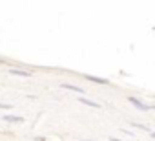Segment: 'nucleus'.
Returning <instances> with one entry per match:
<instances>
[{
  "label": "nucleus",
  "mask_w": 155,
  "mask_h": 141,
  "mask_svg": "<svg viewBox=\"0 0 155 141\" xmlns=\"http://www.w3.org/2000/svg\"><path fill=\"white\" fill-rule=\"evenodd\" d=\"M9 74L17 75V77H31V72H28V70H18V68H11Z\"/></svg>",
  "instance_id": "nucleus-2"
},
{
  "label": "nucleus",
  "mask_w": 155,
  "mask_h": 141,
  "mask_svg": "<svg viewBox=\"0 0 155 141\" xmlns=\"http://www.w3.org/2000/svg\"><path fill=\"white\" fill-rule=\"evenodd\" d=\"M60 88H64V90H71V92H77V94H84V88L75 86V84H68V83H62Z\"/></svg>",
  "instance_id": "nucleus-5"
},
{
  "label": "nucleus",
  "mask_w": 155,
  "mask_h": 141,
  "mask_svg": "<svg viewBox=\"0 0 155 141\" xmlns=\"http://www.w3.org/2000/svg\"><path fill=\"white\" fill-rule=\"evenodd\" d=\"M88 81H91V83H95V84H110V81L108 79H104V77H95V75H84Z\"/></svg>",
  "instance_id": "nucleus-3"
},
{
  "label": "nucleus",
  "mask_w": 155,
  "mask_h": 141,
  "mask_svg": "<svg viewBox=\"0 0 155 141\" xmlns=\"http://www.w3.org/2000/svg\"><path fill=\"white\" fill-rule=\"evenodd\" d=\"M2 119L6 121V123H22L24 121V117H20V115H11V114H6V115H2Z\"/></svg>",
  "instance_id": "nucleus-4"
},
{
  "label": "nucleus",
  "mask_w": 155,
  "mask_h": 141,
  "mask_svg": "<svg viewBox=\"0 0 155 141\" xmlns=\"http://www.w3.org/2000/svg\"><path fill=\"white\" fill-rule=\"evenodd\" d=\"M0 108H4V110H11L13 105H6V103H0Z\"/></svg>",
  "instance_id": "nucleus-8"
},
{
  "label": "nucleus",
  "mask_w": 155,
  "mask_h": 141,
  "mask_svg": "<svg viewBox=\"0 0 155 141\" xmlns=\"http://www.w3.org/2000/svg\"><path fill=\"white\" fill-rule=\"evenodd\" d=\"M128 101H130L135 108H139V110H142V112H148V110H153V108H155L153 105H146L144 101H140V99H139V97H135V95H130V97H128Z\"/></svg>",
  "instance_id": "nucleus-1"
},
{
  "label": "nucleus",
  "mask_w": 155,
  "mask_h": 141,
  "mask_svg": "<svg viewBox=\"0 0 155 141\" xmlns=\"http://www.w3.org/2000/svg\"><path fill=\"white\" fill-rule=\"evenodd\" d=\"M110 141H122V139H117V137H108Z\"/></svg>",
  "instance_id": "nucleus-9"
},
{
  "label": "nucleus",
  "mask_w": 155,
  "mask_h": 141,
  "mask_svg": "<svg viewBox=\"0 0 155 141\" xmlns=\"http://www.w3.org/2000/svg\"><path fill=\"white\" fill-rule=\"evenodd\" d=\"M131 126H135V128H140V130H146V132H150V126H148V125H140V123H131Z\"/></svg>",
  "instance_id": "nucleus-7"
},
{
  "label": "nucleus",
  "mask_w": 155,
  "mask_h": 141,
  "mask_svg": "<svg viewBox=\"0 0 155 141\" xmlns=\"http://www.w3.org/2000/svg\"><path fill=\"white\" fill-rule=\"evenodd\" d=\"M151 137H153V139H155V132H151Z\"/></svg>",
  "instance_id": "nucleus-10"
},
{
  "label": "nucleus",
  "mask_w": 155,
  "mask_h": 141,
  "mask_svg": "<svg viewBox=\"0 0 155 141\" xmlns=\"http://www.w3.org/2000/svg\"><path fill=\"white\" fill-rule=\"evenodd\" d=\"M79 101H81L82 105H86V106H91V108H101V105H99V103H95V101H91V99H86V97H79Z\"/></svg>",
  "instance_id": "nucleus-6"
}]
</instances>
